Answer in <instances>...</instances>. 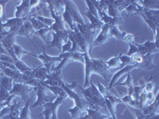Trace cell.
<instances>
[{
    "mask_svg": "<svg viewBox=\"0 0 159 119\" xmlns=\"http://www.w3.org/2000/svg\"><path fill=\"white\" fill-rule=\"evenodd\" d=\"M89 53H84L85 65V82L84 87H88L90 83V77L92 73L99 75L107 82H110L111 79L112 72L107 67L106 61L101 59H92Z\"/></svg>",
    "mask_w": 159,
    "mask_h": 119,
    "instance_id": "obj_1",
    "label": "cell"
},
{
    "mask_svg": "<svg viewBox=\"0 0 159 119\" xmlns=\"http://www.w3.org/2000/svg\"><path fill=\"white\" fill-rule=\"evenodd\" d=\"M61 87L65 90V91L66 92V94L68 95V96L70 99L74 100L75 104H76L75 107H73L72 109H69V110H67V112L70 113L71 116L73 118L79 119L80 117L84 116L86 114V111H87L88 108H89V105H88V103L86 102V100L82 96L80 95L79 94L76 93L74 90L69 89L65 85V82H64Z\"/></svg>",
    "mask_w": 159,
    "mask_h": 119,
    "instance_id": "obj_2",
    "label": "cell"
},
{
    "mask_svg": "<svg viewBox=\"0 0 159 119\" xmlns=\"http://www.w3.org/2000/svg\"><path fill=\"white\" fill-rule=\"evenodd\" d=\"M49 91L50 90L46 88V87L42 83V82H41L34 88V92H35L37 95V100L32 105L33 108L43 106L45 103L54 102L57 96L52 94V92L50 93Z\"/></svg>",
    "mask_w": 159,
    "mask_h": 119,
    "instance_id": "obj_3",
    "label": "cell"
},
{
    "mask_svg": "<svg viewBox=\"0 0 159 119\" xmlns=\"http://www.w3.org/2000/svg\"><path fill=\"white\" fill-rule=\"evenodd\" d=\"M134 15L141 16L144 21L148 24L149 27L154 31V33H157L159 23V10H149L141 7L138 12Z\"/></svg>",
    "mask_w": 159,
    "mask_h": 119,
    "instance_id": "obj_4",
    "label": "cell"
},
{
    "mask_svg": "<svg viewBox=\"0 0 159 119\" xmlns=\"http://www.w3.org/2000/svg\"><path fill=\"white\" fill-rule=\"evenodd\" d=\"M67 97H69L67 94L60 95L57 97L56 100L54 102L45 103V105H43V112L38 116H37V117L45 115V119H49L51 116H52V119H57V110L60 105L64 103V102L65 101V99H67Z\"/></svg>",
    "mask_w": 159,
    "mask_h": 119,
    "instance_id": "obj_5",
    "label": "cell"
},
{
    "mask_svg": "<svg viewBox=\"0 0 159 119\" xmlns=\"http://www.w3.org/2000/svg\"><path fill=\"white\" fill-rule=\"evenodd\" d=\"M35 48L37 49V50H38V53H39V55L38 56H37V55H34L33 54V56H35V57L38 58V59L41 60V61L42 62V64H43L44 67L46 68V70H47V72L48 74H50L51 73V70H52V65L54 64H56L57 62H61L62 60L65 58V56L67 55V53H61V54L60 55V56H49V55L46 53V52H45V49H44L43 47V52L42 53H40L39 50L38 49V48H37V46L35 45L34 46Z\"/></svg>",
    "mask_w": 159,
    "mask_h": 119,
    "instance_id": "obj_6",
    "label": "cell"
},
{
    "mask_svg": "<svg viewBox=\"0 0 159 119\" xmlns=\"http://www.w3.org/2000/svg\"><path fill=\"white\" fill-rule=\"evenodd\" d=\"M32 91H34V87H31L30 85L25 84V83H15L14 82L13 88L10 91V94L15 95V96H21L22 101L25 103L30 99V98H29V93Z\"/></svg>",
    "mask_w": 159,
    "mask_h": 119,
    "instance_id": "obj_7",
    "label": "cell"
},
{
    "mask_svg": "<svg viewBox=\"0 0 159 119\" xmlns=\"http://www.w3.org/2000/svg\"><path fill=\"white\" fill-rule=\"evenodd\" d=\"M65 8L69 12L70 15L72 16V19L74 21L75 24H80V25H84L86 24L82 18L77 7L75 4L74 1L72 0H65Z\"/></svg>",
    "mask_w": 159,
    "mask_h": 119,
    "instance_id": "obj_8",
    "label": "cell"
},
{
    "mask_svg": "<svg viewBox=\"0 0 159 119\" xmlns=\"http://www.w3.org/2000/svg\"><path fill=\"white\" fill-rule=\"evenodd\" d=\"M52 34L53 39L51 42H49V48H57L61 52L62 46L64 42H67L69 37H68V29L65 31H60V32H51Z\"/></svg>",
    "mask_w": 159,
    "mask_h": 119,
    "instance_id": "obj_9",
    "label": "cell"
},
{
    "mask_svg": "<svg viewBox=\"0 0 159 119\" xmlns=\"http://www.w3.org/2000/svg\"><path fill=\"white\" fill-rule=\"evenodd\" d=\"M76 27L79 29L84 37L87 40V42H89V45H90V52H92L91 50V47L95 40V36H96V30L92 27V25L90 24H84V25H81L80 24H76Z\"/></svg>",
    "mask_w": 159,
    "mask_h": 119,
    "instance_id": "obj_10",
    "label": "cell"
},
{
    "mask_svg": "<svg viewBox=\"0 0 159 119\" xmlns=\"http://www.w3.org/2000/svg\"><path fill=\"white\" fill-rule=\"evenodd\" d=\"M111 29V26L110 25V24H104V25L103 26V28L101 29V32L99 33V34L98 35V37H96V39L94 40V42L92 43V47H91V50H92V49L98 45H102L103 44L107 43L108 42V40L110 39V31Z\"/></svg>",
    "mask_w": 159,
    "mask_h": 119,
    "instance_id": "obj_11",
    "label": "cell"
},
{
    "mask_svg": "<svg viewBox=\"0 0 159 119\" xmlns=\"http://www.w3.org/2000/svg\"><path fill=\"white\" fill-rule=\"evenodd\" d=\"M33 15H34V12L30 7L29 0L22 1L21 5L16 7V12H15V18H29Z\"/></svg>",
    "mask_w": 159,
    "mask_h": 119,
    "instance_id": "obj_12",
    "label": "cell"
},
{
    "mask_svg": "<svg viewBox=\"0 0 159 119\" xmlns=\"http://www.w3.org/2000/svg\"><path fill=\"white\" fill-rule=\"evenodd\" d=\"M42 83L46 86L61 87L64 83V81L62 80V74L56 72H52L50 74L48 75L46 79L42 82Z\"/></svg>",
    "mask_w": 159,
    "mask_h": 119,
    "instance_id": "obj_13",
    "label": "cell"
},
{
    "mask_svg": "<svg viewBox=\"0 0 159 119\" xmlns=\"http://www.w3.org/2000/svg\"><path fill=\"white\" fill-rule=\"evenodd\" d=\"M154 55L147 54L143 56V60L141 63L134 64V68L145 69V70H152L155 68V65L154 64Z\"/></svg>",
    "mask_w": 159,
    "mask_h": 119,
    "instance_id": "obj_14",
    "label": "cell"
},
{
    "mask_svg": "<svg viewBox=\"0 0 159 119\" xmlns=\"http://www.w3.org/2000/svg\"><path fill=\"white\" fill-rule=\"evenodd\" d=\"M133 69H134V65H127V66L123 67V68L119 69V71H117V72L114 74V76H112L111 79L110 83H109L108 88L107 89L110 90L113 87L115 83L117 82V80L119 79V78L121 77V76H123L124 74H126V73H129V72H131V70H133Z\"/></svg>",
    "mask_w": 159,
    "mask_h": 119,
    "instance_id": "obj_15",
    "label": "cell"
},
{
    "mask_svg": "<svg viewBox=\"0 0 159 119\" xmlns=\"http://www.w3.org/2000/svg\"><path fill=\"white\" fill-rule=\"evenodd\" d=\"M111 117V114H104L99 110H93V109L88 108L86 114L79 119H107Z\"/></svg>",
    "mask_w": 159,
    "mask_h": 119,
    "instance_id": "obj_16",
    "label": "cell"
},
{
    "mask_svg": "<svg viewBox=\"0 0 159 119\" xmlns=\"http://www.w3.org/2000/svg\"><path fill=\"white\" fill-rule=\"evenodd\" d=\"M2 74L5 76H8V77L11 78L13 79V81L15 83H23L22 81V73L18 69H11V68H5L2 71Z\"/></svg>",
    "mask_w": 159,
    "mask_h": 119,
    "instance_id": "obj_17",
    "label": "cell"
},
{
    "mask_svg": "<svg viewBox=\"0 0 159 119\" xmlns=\"http://www.w3.org/2000/svg\"><path fill=\"white\" fill-rule=\"evenodd\" d=\"M34 32L35 30L34 29V27H33L32 24L30 23V22L29 20H27V21H25V23L22 25V27L20 28L19 30H18V36H25L31 42H32L33 45L35 46V45L34 44L33 41L30 39V33Z\"/></svg>",
    "mask_w": 159,
    "mask_h": 119,
    "instance_id": "obj_18",
    "label": "cell"
},
{
    "mask_svg": "<svg viewBox=\"0 0 159 119\" xmlns=\"http://www.w3.org/2000/svg\"><path fill=\"white\" fill-rule=\"evenodd\" d=\"M17 36H18V33H9V34L2 40V42L1 43L2 44L6 50L8 51L9 49H13V45L15 44V39H16Z\"/></svg>",
    "mask_w": 159,
    "mask_h": 119,
    "instance_id": "obj_19",
    "label": "cell"
},
{
    "mask_svg": "<svg viewBox=\"0 0 159 119\" xmlns=\"http://www.w3.org/2000/svg\"><path fill=\"white\" fill-rule=\"evenodd\" d=\"M14 103L11 106V112L8 115L5 116L9 119H18L20 114V109L22 108V103H18L14 99Z\"/></svg>",
    "mask_w": 159,
    "mask_h": 119,
    "instance_id": "obj_20",
    "label": "cell"
},
{
    "mask_svg": "<svg viewBox=\"0 0 159 119\" xmlns=\"http://www.w3.org/2000/svg\"><path fill=\"white\" fill-rule=\"evenodd\" d=\"M84 15L87 17V18H89V19L91 21L90 25H92V27L93 28V29H96V30H97V29H101L102 28H103V25H104V23L102 22L101 20L99 19V18H95L93 15H91L89 11L84 13Z\"/></svg>",
    "mask_w": 159,
    "mask_h": 119,
    "instance_id": "obj_21",
    "label": "cell"
},
{
    "mask_svg": "<svg viewBox=\"0 0 159 119\" xmlns=\"http://www.w3.org/2000/svg\"><path fill=\"white\" fill-rule=\"evenodd\" d=\"M115 85H119V86H125L127 87L128 89V95L132 96L133 94V90H134V81H133V79H132L131 76H130V72L127 73V79L125 80L123 83H116ZM114 85V86H115Z\"/></svg>",
    "mask_w": 159,
    "mask_h": 119,
    "instance_id": "obj_22",
    "label": "cell"
},
{
    "mask_svg": "<svg viewBox=\"0 0 159 119\" xmlns=\"http://www.w3.org/2000/svg\"><path fill=\"white\" fill-rule=\"evenodd\" d=\"M107 67L110 69L111 72H113V70L119 71L120 69V65H121V61L119 60V56H114V57L111 58L109 60L106 61Z\"/></svg>",
    "mask_w": 159,
    "mask_h": 119,
    "instance_id": "obj_23",
    "label": "cell"
},
{
    "mask_svg": "<svg viewBox=\"0 0 159 119\" xmlns=\"http://www.w3.org/2000/svg\"><path fill=\"white\" fill-rule=\"evenodd\" d=\"M32 99L33 97L30 98V99L25 103L23 108L21 110V112H20L19 119H32V117H31V114L29 110L30 103L31 102H32Z\"/></svg>",
    "mask_w": 159,
    "mask_h": 119,
    "instance_id": "obj_24",
    "label": "cell"
},
{
    "mask_svg": "<svg viewBox=\"0 0 159 119\" xmlns=\"http://www.w3.org/2000/svg\"><path fill=\"white\" fill-rule=\"evenodd\" d=\"M34 77L42 82L45 81L46 78H47V76L49 75L47 70L44 66H39V67L34 68Z\"/></svg>",
    "mask_w": 159,
    "mask_h": 119,
    "instance_id": "obj_25",
    "label": "cell"
},
{
    "mask_svg": "<svg viewBox=\"0 0 159 119\" xmlns=\"http://www.w3.org/2000/svg\"><path fill=\"white\" fill-rule=\"evenodd\" d=\"M13 84H14V81L11 78L7 76H3V75L0 77V86L9 92L12 90Z\"/></svg>",
    "mask_w": 159,
    "mask_h": 119,
    "instance_id": "obj_26",
    "label": "cell"
},
{
    "mask_svg": "<svg viewBox=\"0 0 159 119\" xmlns=\"http://www.w3.org/2000/svg\"><path fill=\"white\" fill-rule=\"evenodd\" d=\"M139 3L142 4L146 9L149 10H159V1L158 0H147V1H139Z\"/></svg>",
    "mask_w": 159,
    "mask_h": 119,
    "instance_id": "obj_27",
    "label": "cell"
},
{
    "mask_svg": "<svg viewBox=\"0 0 159 119\" xmlns=\"http://www.w3.org/2000/svg\"><path fill=\"white\" fill-rule=\"evenodd\" d=\"M126 34H127V33L125 32V31L119 30L118 26H114V27H111V31H110L111 37H116V39L119 40V41H123Z\"/></svg>",
    "mask_w": 159,
    "mask_h": 119,
    "instance_id": "obj_28",
    "label": "cell"
},
{
    "mask_svg": "<svg viewBox=\"0 0 159 119\" xmlns=\"http://www.w3.org/2000/svg\"><path fill=\"white\" fill-rule=\"evenodd\" d=\"M119 58L121 61V65H120V69L123 68V67L127 65H134V61L132 56H128L127 55H123V53H120L119 55Z\"/></svg>",
    "mask_w": 159,
    "mask_h": 119,
    "instance_id": "obj_29",
    "label": "cell"
},
{
    "mask_svg": "<svg viewBox=\"0 0 159 119\" xmlns=\"http://www.w3.org/2000/svg\"><path fill=\"white\" fill-rule=\"evenodd\" d=\"M28 20H29L30 22V23L32 24L33 27H34L35 31L40 30V29H44V28H48L47 25H45L43 22H42L41 21L37 19L34 17H29V18H28Z\"/></svg>",
    "mask_w": 159,
    "mask_h": 119,
    "instance_id": "obj_30",
    "label": "cell"
},
{
    "mask_svg": "<svg viewBox=\"0 0 159 119\" xmlns=\"http://www.w3.org/2000/svg\"><path fill=\"white\" fill-rule=\"evenodd\" d=\"M141 7L142 6L139 5L138 1H131V3L125 10H126L127 13L130 16H132V15H134L136 12H138L139 11Z\"/></svg>",
    "mask_w": 159,
    "mask_h": 119,
    "instance_id": "obj_31",
    "label": "cell"
},
{
    "mask_svg": "<svg viewBox=\"0 0 159 119\" xmlns=\"http://www.w3.org/2000/svg\"><path fill=\"white\" fill-rule=\"evenodd\" d=\"M13 49H14V52H15V56H16L17 58L19 60L21 59V58L22 57V56H24V55H30V56H33L32 52L25 50V49H22L21 46L16 45V44H15V45H13Z\"/></svg>",
    "mask_w": 159,
    "mask_h": 119,
    "instance_id": "obj_32",
    "label": "cell"
},
{
    "mask_svg": "<svg viewBox=\"0 0 159 119\" xmlns=\"http://www.w3.org/2000/svg\"><path fill=\"white\" fill-rule=\"evenodd\" d=\"M144 46L147 48L148 49V54L155 55L156 53H158L159 52V46L156 45V44L150 41H147L144 44H143Z\"/></svg>",
    "mask_w": 159,
    "mask_h": 119,
    "instance_id": "obj_33",
    "label": "cell"
},
{
    "mask_svg": "<svg viewBox=\"0 0 159 119\" xmlns=\"http://www.w3.org/2000/svg\"><path fill=\"white\" fill-rule=\"evenodd\" d=\"M62 18H63L64 22H66V23L69 25L71 30L72 31L74 30V26L76 24H75L74 21H73V19H72V16L70 15L69 12L67 11V10L65 9V11H64L63 15H62Z\"/></svg>",
    "mask_w": 159,
    "mask_h": 119,
    "instance_id": "obj_34",
    "label": "cell"
},
{
    "mask_svg": "<svg viewBox=\"0 0 159 119\" xmlns=\"http://www.w3.org/2000/svg\"><path fill=\"white\" fill-rule=\"evenodd\" d=\"M11 94L8 90L4 89L3 87L0 86V106L2 107V105L5 103L10 97Z\"/></svg>",
    "mask_w": 159,
    "mask_h": 119,
    "instance_id": "obj_35",
    "label": "cell"
},
{
    "mask_svg": "<svg viewBox=\"0 0 159 119\" xmlns=\"http://www.w3.org/2000/svg\"><path fill=\"white\" fill-rule=\"evenodd\" d=\"M31 17H34V18H36L37 19H38L39 21H41L42 22H43L45 25H46L48 26V27H50V26H52L53 24H54L55 21L54 19H52V18H44V17H42V16H39V15H37L36 14L34 15H32Z\"/></svg>",
    "mask_w": 159,
    "mask_h": 119,
    "instance_id": "obj_36",
    "label": "cell"
},
{
    "mask_svg": "<svg viewBox=\"0 0 159 119\" xmlns=\"http://www.w3.org/2000/svg\"><path fill=\"white\" fill-rule=\"evenodd\" d=\"M85 2L87 3L88 7H89V12L90 13L91 15H93L95 18H99V15H98V12L96 11V7H95V6L93 5V2H92V0H87V1H85Z\"/></svg>",
    "mask_w": 159,
    "mask_h": 119,
    "instance_id": "obj_37",
    "label": "cell"
},
{
    "mask_svg": "<svg viewBox=\"0 0 159 119\" xmlns=\"http://www.w3.org/2000/svg\"><path fill=\"white\" fill-rule=\"evenodd\" d=\"M49 32H50V29H49V27H48V28H44V29H40V30L35 31L34 33L36 35H38V36H39L40 37H41V39H42V41H43L45 44H48L49 43V42H48V41H46L45 37V35H46V33Z\"/></svg>",
    "mask_w": 159,
    "mask_h": 119,
    "instance_id": "obj_38",
    "label": "cell"
},
{
    "mask_svg": "<svg viewBox=\"0 0 159 119\" xmlns=\"http://www.w3.org/2000/svg\"><path fill=\"white\" fill-rule=\"evenodd\" d=\"M9 1H0V21H2L3 22V20L7 21V16L5 14V10H6V5Z\"/></svg>",
    "mask_w": 159,
    "mask_h": 119,
    "instance_id": "obj_39",
    "label": "cell"
},
{
    "mask_svg": "<svg viewBox=\"0 0 159 119\" xmlns=\"http://www.w3.org/2000/svg\"><path fill=\"white\" fill-rule=\"evenodd\" d=\"M144 89V86H135L134 87V90H133V94H132V98L135 100V101L139 102V96L141 95L142 91Z\"/></svg>",
    "mask_w": 159,
    "mask_h": 119,
    "instance_id": "obj_40",
    "label": "cell"
},
{
    "mask_svg": "<svg viewBox=\"0 0 159 119\" xmlns=\"http://www.w3.org/2000/svg\"><path fill=\"white\" fill-rule=\"evenodd\" d=\"M107 11H108L109 16L111 17V18H116V17L121 16L119 10H118L116 7H115L114 6H112V5L109 6L108 7H107Z\"/></svg>",
    "mask_w": 159,
    "mask_h": 119,
    "instance_id": "obj_41",
    "label": "cell"
},
{
    "mask_svg": "<svg viewBox=\"0 0 159 119\" xmlns=\"http://www.w3.org/2000/svg\"><path fill=\"white\" fill-rule=\"evenodd\" d=\"M123 23V20L122 16L116 17V18H112L111 21L109 22L110 25L111 27H114V26H119V25H122Z\"/></svg>",
    "mask_w": 159,
    "mask_h": 119,
    "instance_id": "obj_42",
    "label": "cell"
},
{
    "mask_svg": "<svg viewBox=\"0 0 159 119\" xmlns=\"http://www.w3.org/2000/svg\"><path fill=\"white\" fill-rule=\"evenodd\" d=\"M139 33H135V34H130V33H127V34L125 35L124 38H123V42H127V43L129 44H134L135 42H134V37L136 35H138Z\"/></svg>",
    "mask_w": 159,
    "mask_h": 119,
    "instance_id": "obj_43",
    "label": "cell"
},
{
    "mask_svg": "<svg viewBox=\"0 0 159 119\" xmlns=\"http://www.w3.org/2000/svg\"><path fill=\"white\" fill-rule=\"evenodd\" d=\"M154 88H155V84L153 81H151V79H150L146 85H144V90L146 92H150L154 91Z\"/></svg>",
    "mask_w": 159,
    "mask_h": 119,
    "instance_id": "obj_44",
    "label": "cell"
},
{
    "mask_svg": "<svg viewBox=\"0 0 159 119\" xmlns=\"http://www.w3.org/2000/svg\"><path fill=\"white\" fill-rule=\"evenodd\" d=\"M71 48H72V42H70V40H68V42L62 46L61 54V53H67V52H70Z\"/></svg>",
    "mask_w": 159,
    "mask_h": 119,
    "instance_id": "obj_45",
    "label": "cell"
},
{
    "mask_svg": "<svg viewBox=\"0 0 159 119\" xmlns=\"http://www.w3.org/2000/svg\"><path fill=\"white\" fill-rule=\"evenodd\" d=\"M0 61L7 62V63H11L14 64V60H13L12 57L10 55H1L0 56Z\"/></svg>",
    "mask_w": 159,
    "mask_h": 119,
    "instance_id": "obj_46",
    "label": "cell"
},
{
    "mask_svg": "<svg viewBox=\"0 0 159 119\" xmlns=\"http://www.w3.org/2000/svg\"><path fill=\"white\" fill-rule=\"evenodd\" d=\"M10 112H11V107H3L2 110L0 111V117L8 115L10 114Z\"/></svg>",
    "mask_w": 159,
    "mask_h": 119,
    "instance_id": "obj_47",
    "label": "cell"
},
{
    "mask_svg": "<svg viewBox=\"0 0 159 119\" xmlns=\"http://www.w3.org/2000/svg\"><path fill=\"white\" fill-rule=\"evenodd\" d=\"M0 54L2 55H9L8 52L5 49V48L3 47V45L0 42Z\"/></svg>",
    "mask_w": 159,
    "mask_h": 119,
    "instance_id": "obj_48",
    "label": "cell"
},
{
    "mask_svg": "<svg viewBox=\"0 0 159 119\" xmlns=\"http://www.w3.org/2000/svg\"><path fill=\"white\" fill-rule=\"evenodd\" d=\"M148 119H159V114H158V113H157V114H154V115H152L151 117H149Z\"/></svg>",
    "mask_w": 159,
    "mask_h": 119,
    "instance_id": "obj_49",
    "label": "cell"
},
{
    "mask_svg": "<svg viewBox=\"0 0 159 119\" xmlns=\"http://www.w3.org/2000/svg\"><path fill=\"white\" fill-rule=\"evenodd\" d=\"M107 119H112V117H109L108 118H107Z\"/></svg>",
    "mask_w": 159,
    "mask_h": 119,
    "instance_id": "obj_50",
    "label": "cell"
},
{
    "mask_svg": "<svg viewBox=\"0 0 159 119\" xmlns=\"http://www.w3.org/2000/svg\"></svg>",
    "mask_w": 159,
    "mask_h": 119,
    "instance_id": "obj_51",
    "label": "cell"
}]
</instances>
